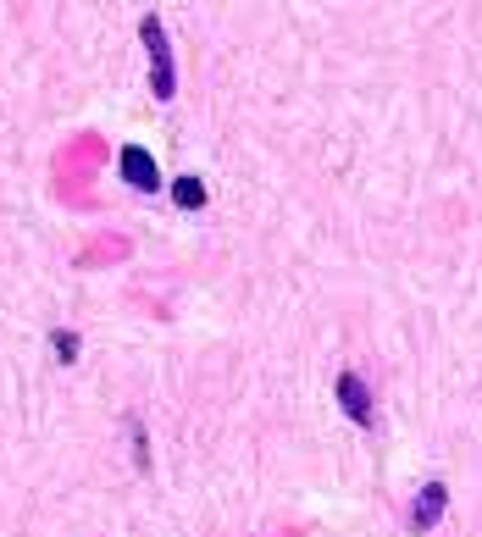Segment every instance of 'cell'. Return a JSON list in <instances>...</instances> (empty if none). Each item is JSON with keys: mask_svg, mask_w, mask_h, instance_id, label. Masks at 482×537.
<instances>
[{"mask_svg": "<svg viewBox=\"0 0 482 537\" xmlns=\"http://www.w3.org/2000/svg\"><path fill=\"white\" fill-rule=\"evenodd\" d=\"M139 39L150 50V89H156V100H172L178 95V67H172V45H167V28H161L156 12L139 17Z\"/></svg>", "mask_w": 482, "mask_h": 537, "instance_id": "cell-1", "label": "cell"}, {"mask_svg": "<svg viewBox=\"0 0 482 537\" xmlns=\"http://www.w3.org/2000/svg\"><path fill=\"white\" fill-rule=\"evenodd\" d=\"M333 394H338V405H344V416H350L355 427H377V399H372V388H366L355 371H338Z\"/></svg>", "mask_w": 482, "mask_h": 537, "instance_id": "cell-2", "label": "cell"}, {"mask_svg": "<svg viewBox=\"0 0 482 537\" xmlns=\"http://www.w3.org/2000/svg\"><path fill=\"white\" fill-rule=\"evenodd\" d=\"M122 183H133L139 194H156L161 189V167H156V156H150L145 144H122Z\"/></svg>", "mask_w": 482, "mask_h": 537, "instance_id": "cell-3", "label": "cell"}, {"mask_svg": "<svg viewBox=\"0 0 482 537\" xmlns=\"http://www.w3.org/2000/svg\"><path fill=\"white\" fill-rule=\"evenodd\" d=\"M449 510V488L444 482H427L422 493H416V504H410V532H433L438 521H444Z\"/></svg>", "mask_w": 482, "mask_h": 537, "instance_id": "cell-4", "label": "cell"}, {"mask_svg": "<svg viewBox=\"0 0 482 537\" xmlns=\"http://www.w3.org/2000/svg\"><path fill=\"white\" fill-rule=\"evenodd\" d=\"M172 205H178V211H200V205H205V183L200 178H172Z\"/></svg>", "mask_w": 482, "mask_h": 537, "instance_id": "cell-5", "label": "cell"}, {"mask_svg": "<svg viewBox=\"0 0 482 537\" xmlns=\"http://www.w3.org/2000/svg\"><path fill=\"white\" fill-rule=\"evenodd\" d=\"M50 349H56V360H61V366H73V360H78V349H84V338H78V333H67V327H56V333H50Z\"/></svg>", "mask_w": 482, "mask_h": 537, "instance_id": "cell-6", "label": "cell"}]
</instances>
